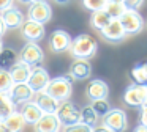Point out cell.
Segmentation results:
<instances>
[{
    "mask_svg": "<svg viewBox=\"0 0 147 132\" xmlns=\"http://www.w3.org/2000/svg\"><path fill=\"white\" fill-rule=\"evenodd\" d=\"M96 50H98V44L93 39L90 35H78L76 38H73L68 47V52L73 58H92L96 55Z\"/></svg>",
    "mask_w": 147,
    "mask_h": 132,
    "instance_id": "obj_1",
    "label": "cell"
},
{
    "mask_svg": "<svg viewBox=\"0 0 147 132\" xmlns=\"http://www.w3.org/2000/svg\"><path fill=\"white\" fill-rule=\"evenodd\" d=\"M45 91L54 99H57L59 102L70 99L71 93H73V77L70 74H65V75L49 79V83L45 88Z\"/></svg>",
    "mask_w": 147,
    "mask_h": 132,
    "instance_id": "obj_2",
    "label": "cell"
},
{
    "mask_svg": "<svg viewBox=\"0 0 147 132\" xmlns=\"http://www.w3.org/2000/svg\"><path fill=\"white\" fill-rule=\"evenodd\" d=\"M55 116H57L60 126H70L81 119V109L70 99L62 101L55 110Z\"/></svg>",
    "mask_w": 147,
    "mask_h": 132,
    "instance_id": "obj_3",
    "label": "cell"
},
{
    "mask_svg": "<svg viewBox=\"0 0 147 132\" xmlns=\"http://www.w3.org/2000/svg\"><path fill=\"white\" fill-rule=\"evenodd\" d=\"M119 22L127 35H136L144 28V19L136 9H125L119 17Z\"/></svg>",
    "mask_w": 147,
    "mask_h": 132,
    "instance_id": "obj_4",
    "label": "cell"
},
{
    "mask_svg": "<svg viewBox=\"0 0 147 132\" xmlns=\"http://www.w3.org/2000/svg\"><path fill=\"white\" fill-rule=\"evenodd\" d=\"M103 126L112 132H125L128 127L127 113L122 109H111L103 116Z\"/></svg>",
    "mask_w": 147,
    "mask_h": 132,
    "instance_id": "obj_5",
    "label": "cell"
},
{
    "mask_svg": "<svg viewBox=\"0 0 147 132\" xmlns=\"http://www.w3.org/2000/svg\"><path fill=\"white\" fill-rule=\"evenodd\" d=\"M19 60L24 61L26 65L32 66H40L45 60V52L43 49L38 46V43H32V41H27L26 46L21 49L19 53Z\"/></svg>",
    "mask_w": 147,
    "mask_h": 132,
    "instance_id": "obj_6",
    "label": "cell"
},
{
    "mask_svg": "<svg viewBox=\"0 0 147 132\" xmlns=\"http://www.w3.org/2000/svg\"><path fill=\"white\" fill-rule=\"evenodd\" d=\"M49 79H51L49 77V72L46 71L41 65L40 66H32L26 83L30 87V90H32L33 93H40V91H45V88L48 87Z\"/></svg>",
    "mask_w": 147,
    "mask_h": 132,
    "instance_id": "obj_7",
    "label": "cell"
},
{
    "mask_svg": "<svg viewBox=\"0 0 147 132\" xmlns=\"http://www.w3.org/2000/svg\"><path fill=\"white\" fill-rule=\"evenodd\" d=\"M123 102L128 107H141L147 104V87L146 85H130L123 93Z\"/></svg>",
    "mask_w": 147,
    "mask_h": 132,
    "instance_id": "obj_8",
    "label": "cell"
},
{
    "mask_svg": "<svg viewBox=\"0 0 147 132\" xmlns=\"http://www.w3.org/2000/svg\"><path fill=\"white\" fill-rule=\"evenodd\" d=\"M29 19L40 24H48L52 17V8L46 0H36V2L29 5Z\"/></svg>",
    "mask_w": 147,
    "mask_h": 132,
    "instance_id": "obj_9",
    "label": "cell"
},
{
    "mask_svg": "<svg viewBox=\"0 0 147 132\" xmlns=\"http://www.w3.org/2000/svg\"><path fill=\"white\" fill-rule=\"evenodd\" d=\"M8 96H10V99L13 101L14 105L21 107L22 104L32 101L33 96H35V93L30 90V87L26 83V82H22V83H13L11 85V88L8 90Z\"/></svg>",
    "mask_w": 147,
    "mask_h": 132,
    "instance_id": "obj_10",
    "label": "cell"
},
{
    "mask_svg": "<svg viewBox=\"0 0 147 132\" xmlns=\"http://www.w3.org/2000/svg\"><path fill=\"white\" fill-rule=\"evenodd\" d=\"M21 35L26 38L27 41H32V43H38L45 38V24H40V22H35L32 19H27V21L22 22L21 25Z\"/></svg>",
    "mask_w": 147,
    "mask_h": 132,
    "instance_id": "obj_11",
    "label": "cell"
},
{
    "mask_svg": "<svg viewBox=\"0 0 147 132\" xmlns=\"http://www.w3.org/2000/svg\"><path fill=\"white\" fill-rule=\"evenodd\" d=\"M70 43H71V35L65 30H54L49 35V47L55 53L68 52Z\"/></svg>",
    "mask_w": 147,
    "mask_h": 132,
    "instance_id": "obj_12",
    "label": "cell"
},
{
    "mask_svg": "<svg viewBox=\"0 0 147 132\" xmlns=\"http://www.w3.org/2000/svg\"><path fill=\"white\" fill-rule=\"evenodd\" d=\"M100 33H101V36L105 38L106 41H109V43H120V41H123L125 36H127V33L123 31L119 19H111V21L100 30Z\"/></svg>",
    "mask_w": 147,
    "mask_h": 132,
    "instance_id": "obj_13",
    "label": "cell"
},
{
    "mask_svg": "<svg viewBox=\"0 0 147 132\" xmlns=\"http://www.w3.org/2000/svg\"><path fill=\"white\" fill-rule=\"evenodd\" d=\"M86 94L90 101L106 99L109 96V87L101 79H92L86 87Z\"/></svg>",
    "mask_w": 147,
    "mask_h": 132,
    "instance_id": "obj_14",
    "label": "cell"
},
{
    "mask_svg": "<svg viewBox=\"0 0 147 132\" xmlns=\"http://www.w3.org/2000/svg\"><path fill=\"white\" fill-rule=\"evenodd\" d=\"M68 74L73 77V80H86L92 74V65L86 58H74Z\"/></svg>",
    "mask_w": 147,
    "mask_h": 132,
    "instance_id": "obj_15",
    "label": "cell"
},
{
    "mask_svg": "<svg viewBox=\"0 0 147 132\" xmlns=\"http://www.w3.org/2000/svg\"><path fill=\"white\" fill-rule=\"evenodd\" d=\"M60 123H59L55 113H43L40 119L33 124L35 132H59L60 131Z\"/></svg>",
    "mask_w": 147,
    "mask_h": 132,
    "instance_id": "obj_16",
    "label": "cell"
},
{
    "mask_svg": "<svg viewBox=\"0 0 147 132\" xmlns=\"http://www.w3.org/2000/svg\"><path fill=\"white\" fill-rule=\"evenodd\" d=\"M0 16H2V21H3L7 30H16V28H19L21 25H22V22L26 21L22 11L18 9V8H14V6H11V8L2 11Z\"/></svg>",
    "mask_w": 147,
    "mask_h": 132,
    "instance_id": "obj_17",
    "label": "cell"
},
{
    "mask_svg": "<svg viewBox=\"0 0 147 132\" xmlns=\"http://www.w3.org/2000/svg\"><path fill=\"white\" fill-rule=\"evenodd\" d=\"M33 101L36 102V105L40 107V110H41L43 113H55V110H57L59 107V101L54 99L52 96H49L46 91H40V93H35V96H33Z\"/></svg>",
    "mask_w": 147,
    "mask_h": 132,
    "instance_id": "obj_18",
    "label": "cell"
},
{
    "mask_svg": "<svg viewBox=\"0 0 147 132\" xmlns=\"http://www.w3.org/2000/svg\"><path fill=\"white\" fill-rule=\"evenodd\" d=\"M8 72H10L13 83H22V82H27V77L30 74V66L21 61V60H16L13 63V66L8 69Z\"/></svg>",
    "mask_w": 147,
    "mask_h": 132,
    "instance_id": "obj_19",
    "label": "cell"
},
{
    "mask_svg": "<svg viewBox=\"0 0 147 132\" xmlns=\"http://www.w3.org/2000/svg\"><path fill=\"white\" fill-rule=\"evenodd\" d=\"M21 115H22V118L26 119V123L27 124H35L36 121L40 119V116L43 115V112L40 110V107L36 105V102L35 101H29V102H26V104H22L21 105Z\"/></svg>",
    "mask_w": 147,
    "mask_h": 132,
    "instance_id": "obj_20",
    "label": "cell"
},
{
    "mask_svg": "<svg viewBox=\"0 0 147 132\" xmlns=\"http://www.w3.org/2000/svg\"><path fill=\"white\" fill-rule=\"evenodd\" d=\"M3 124L7 126V129L10 132H22L24 129H26L27 123H26V119L22 118L21 112L16 109L14 112H11L10 115L3 119Z\"/></svg>",
    "mask_w": 147,
    "mask_h": 132,
    "instance_id": "obj_21",
    "label": "cell"
},
{
    "mask_svg": "<svg viewBox=\"0 0 147 132\" xmlns=\"http://www.w3.org/2000/svg\"><path fill=\"white\" fill-rule=\"evenodd\" d=\"M130 77L136 85H146L147 83V65L146 63H139V65L133 66L130 71Z\"/></svg>",
    "mask_w": 147,
    "mask_h": 132,
    "instance_id": "obj_22",
    "label": "cell"
},
{
    "mask_svg": "<svg viewBox=\"0 0 147 132\" xmlns=\"http://www.w3.org/2000/svg\"><path fill=\"white\" fill-rule=\"evenodd\" d=\"M18 60V55L13 49H8V47H2L0 50V69H8L13 66V63Z\"/></svg>",
    "mask_w": 147,
    "mask_h": 132,
    "instance_id": "obj_23",
    "label": "cell"
},
{
    "mask_svg": "<svg viewBox=\"0 0 147 132\" xmlns=\"http://www.w3.org/2000/svg\"><path fill=\"white\" fill-rule=\"evenodd\" d=\"M18 107L10 99L8 93H0V121H3L11 112H14Z\"/></svg>",
    "mask_w": 147,
    "mask_h": 132,
    "instance_id": "obj_24",
    "label": "cell"
},
{
    "mask_svg": "<svg viewBox=\"0 0 147 132\" xmlns=\"http://www.w3.org/2000/svg\"><path fill=\"white\" fill-rule=\"evenodd\" d=\"M111 21V17L108 16V13L105 9H98V11H92V16H90V25H92L95 30H101L108 22Z\"/></svg>",
    "mask_w": 147,
    "mask_h": 132,
    "instance_id": "obj_25",
    "label": "cell"
},
{
    "mask_svg": "<svg viewBox=\"0 0 147 132\" xmlns=\"http://www.w3.org/2000/svg\"><path fill=\"white\" fill-rule=\"evenodd\" d=\"M81 123H84V124L90 126V127H95L96 123H98V116H96V113L93 112V109L90 105H86L84 109H81Z\"/></svg>",
    "mask_w": 147,
    "mask_h": 132,
    "instance_id": "obj_26",
    "label": "cell"
},
{
    "mask_svg": "<svg viewBox=\"0 0 147 132\" xmlns=\"http://www.w3.org/2000/svg\"><path fill=\"white\" fill-rule=\"evenodd\" d=\"M90 107L93 109V112L96 113V116H98V118H103V116H105L106 113L111 110V104H109L108 99H96V101H92Z\"/></svg>",
    "mask_w": 147,
    "mask_h": 132,
    "instance_id": "obj_27",
    "label": "cell"
},
{
    "mask_svg": "<svg viewBox=\"0 0 147 132\" xmlns=\"http://www.w3.org/2000/svg\"><path fill=\"white\" fill-rule=\"evenodd\" d=\"M103 9L108 13V16L111 19H119L122 16V13L125 11V6L122 5V2H108Z\"/></svg>",
    "mask_w": 147,
    "mask_h": 132,
    "instance_id": "obj_28",
    "label": "cell"
},
{
    "mask_svg": "<svg viewBox=\"0 0 147 132\" xmlns=\"http://www.w3.org/2000/svg\"><path fill=\"white\" fill-rule=\"evenodd\" d=\"M11 85H13V80L10 77V72L0 69V93H8Z\"/></svg>",
    "mask_w": 147,
    "mask_h": 132,
    "instance_id": "obj_29",
    "label": "cell"
},
{
    "mask_svg": "<svg viewBox=\"0 0 147 132\" xmlns=\"http://www.w3.org/2000/svg\"><path fill=\"white\" fill-rule=\"evenodd\" d=\"M93 127L84 124V123L78 121L74 124H70V126H63V132H92Z\"/></svg>",
    "mask_w": 147,
    "mask_h": 132,
    "instance_id": "obj_30",
    "label": "cell"
},
{
    "mask_svg": "<svg viewBox=\"0 0 147 132\" xmlns=\"http://www.w3.org/2000/svg\"><path fill=\"white\" fill-rule=\"evenodd\" d=\"M108 3V0H82V5L86 6L90 11H98V9H103Z\"/></svg>",
    "mask_w": 147,
    "mask_h": 132,
    "instance_id": "obj_31",
    "label": "cell"
},
{
    "mask_svg": "<svg viewBox=\"0 0 147 132\" xmlns=\"http://www.w3.org/2000/svg\"><path fill=\"white\" fill-rule=\"evenodd\" d=\"M144 0H122V5L125 6V9H139L142 6Z\"/></svg>",
    "mask_w": 147,
    "mask_h": 132,
    "instance_id": "obj_32",
    "label": "cell"
},
{
    "mask_svg": "<svg viewBox=\"0 0 147 132\" xmlns=\"http://www.w3.org/2000/svg\"><path fill=\"white\" fill-rule=\"evenodd\" d=\"M141 109V115H139V124L142 126H147V104L139 107Z\"/></svg>",
    "mask_w": 147,
    "mask_h": 132,
    "instance_id": "obj_33",
    "label": "cell"
},
{
    "mask_svg": "<svg viewBox=\"0 0 147 132\" xmlns=\"http://www.w3.org/2000/svg\"><path fill=\"white\" fill-rule=\"evenodd\" d=\"M13 3H14V0H0V13L8 9V8H11Z\"/></svg>",
    "mask_w": 147,
    "mask_h": 132,
    "instance_id": "obj_34",
    "label": "cell"
},
{
    "mask_svg": "<svg viewBox=\"0 0 147 132\" xmlns=\"http://www.w3.org/2000/svg\"><path fill=\"white\" fill-rule=\"evenodd\" d=\"M92 132H112V131H109L108 127H105V126L101 124V126H95Z\"/></svg>",
    "mask_w": 147,
    "mask_h": 132,
    "instance_id": "obj_35",
    "label": "cell"
},
{
    "mask_svg": "<svg viewBox=\"0 0 147 132\" xmlns=\"http://www.w3.org/2000/svg\"><path fill=\"white\" fill-rule=\"evenodd\" d=\"M5 31H7V27H5L3 21H2V16H0V38L5 35Z\"/></svg>",
    "mask_w": 147,
    "mask_h": 132,
    "instance_id": "obj_36",
    "label": "cell"
},
{
    "mask_svg": "<svg viewBox=\"0 0 147 132\" xmlns=\"http://www.w3.org/2000/svg\"><path fill=\"white\" fill-rule=\"evenodd\" d=\"M134 132H147V126H142V124H138Z\"/></svg>",
    "mask_w": 147,
    "mask_h": 132,
    "instance_id": "obj_37",
    "label": "cell"
},
{
    "mask_svg": "<svg viewBox=\"0 0 147 132\" xmlns=\"http://www.w3.org/2000/svg\"><path fill=\"white\" fill-rule=\"evenodd\" d=\"M0 132H10V131L7 129V126L3 124V121H0Z\"/></svg>",
    "mask_w": 147,
    "mask_h": 132,
    "instance_id": "obj_38",
    "label": "cell"
},
{
    "mask_svg": "<svg viewBox=\"0 0 147 132\" xmlns=\"http://www.w3.org/2000/svg\"><path fill=\"white\" fill-rule=\"evenodd\" d=\"M55 3H59V5H67L68 2H70V0H54Z\"/></svg>",
    "mask_w": 147,
    "mask_h": 132,
    "instance_id": "obj_39",
    "label": "cell"
},
{
    "mask_svg": "<svg viewBox=\"0 0 147 132\" xmlns=\"http://www.w3.org/2000/svg\"><path fill=\"white\" fill-rule=\"evenodd\" d=\"M21 3H26V5H30V3H33V2H36V0H19Z\"/></svg>",
    "mask_w": 147,
    "mask_h": 132,
    "instance_id": "obj_40",
    "label": "cell"
},
{
    "mask_svg": "<svg viewBox=\"0 0 147 132\" xmlns=\"http://www.w3.org/2000/svg\"><path fill=\"white\" fill-rule=\"evenodd\" d=\"M2 47H3V41H2V38H0V50H2Z\"/></svg>",
    "mask_w": 147,
    "mask_h": 132,
    "instance_id": "obj_41",
    "label": "cell"
},
{
    "mask_svg": "<svg viewBox=\"0 0 147 132\" xmlns=\"http://www.w3.org/2000/svg\"><path fill=\"white\" fill-rule=\"evenodd\" d=\"M108 2H122V0H108Z\"/></svg>",
    "mask_w": 147,
    "mask_h": 132,
    "instance_id": "obj_42",
    "label": "cell"
},
{
    "mask_svg": "<svg viewBox=\"0 0 147 132\" xmlns=\"http://www.w3.org/2000/svg\"><path fill=\"white\" fill-rule=\"evenodd\" d=\"M59 132H60V131H59Z\"/></svg>",
    "mask_w": 147,
    "mask_h": 132,
    "instance_id": "obj_43",
    "label": "cell"
}]
</instances>
